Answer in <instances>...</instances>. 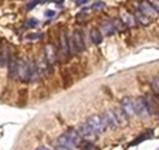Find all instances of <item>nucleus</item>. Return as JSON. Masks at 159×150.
<instances>
[{"instance_id": "nucleus-1", "label": "nucleus", "mask_w": 159, "mask_h": 150, "mask_svg": "<svg viewBox=\"0 0 159 150\" xmlns=\"http://www.w3.org/2000/svg\"><path fill=\"white\" fill-rule=\"evenodd\" d=\"M69 37V45H70V51L73 54H80L81 52L85 51V43H84V39H82V32L80 29H76L73 31L72 35H68Z\"/></svg>"}, {"instance_id": "nucleus-2", "label": "nucleus", "mask_w": 159, "mask_h": 150, "mask_svg": "<svg viewBox=\"0 0 159 150\" xmlns=\"http://www.w3.org/2000/svg\"><path fill=\"white\" fill-rule=\"evenodd\" d=\"M31 68L32 64L29 63L28 59H19V71H17V78H20L23 82H27L31 80Z\"/></svg>"}, {"instance_id": "nucleus-3", "label": "nucleus", "mask_w": 159, "mask_h": 150, "mask_svg": "<svg viewBox=\"0 0 159 150\" xmlns=\"http://www.w3.org/2000/svg\"><path fill=\"white\" fill-rule=\"evenodd\" d=\"M78 132H80V136L82 137V139H85L88 142H93L97 139L98 134L93 130V128L89 125L88 122H81L78 125Z\"/></svg>"}, {"instance_id": "nucleus-4", "label": "nucleus", "mask_w": 159, "mask_h": 150, "mask_svg": "<svg viewBox=\"0 0 159 150\" xmlns=\"http://www.w3.org/2000/svg\"><path fill=\"white\" fill-rule=\"evenodd\" d=\"M134 108H135V113L142 118H147L151 114L150 110H148L146 97H143V96H139L134 100Z\"/></svg>"}, {"instance_id": "nucleus-5", "label": "nucleus", "mask_w": 159, "mask_h": 150, "mask_svg": "<svg viewBox=\"0 0 159 150\" xmlns=\"http://www.w3.org/2000/svg\"><path fill=\"white\" fill-rule=\"evenodd\" d=\"M86 122L90 125V126L93 128V130L96 132L97 134H102V133H105L106 132V124L103 122V120L101 116H97V114H93V116H90L88 120H86Z\"/></svg>"}, {"instance_id": "nucleus-6", "label": "nucleus", "mask_w": 159, "mask_h": 150, "mask_svg": "<svg viewBox=\"0 0 159 150\" xmlns=\"http://www.w3.org/2000/svg\"><path fill=\"white\" fill-rule=\"evenodd\" d=\"M101 117H102L103 122L106 124V126H107L109 129H117V128H119L118 121H117V117H116V114H114V110L106 109V110L102 113Z\"/></svg>"}, {"instance_id": "nucleus-7", "label": "nucleus", "mask_w": 159, "mask_h": 150, "mask_svg": "<svg viewBox=\"0 0 159 150\" xmlns=\"http://www.w3.org/2000/svg\"><path fill=\"white\" fill-rule=\"evenodd\" d=\"M121 108L123 109V112H125L129 117H133L135 116V108H134V100H131L130 97L125 96L122 100H121Z\"/></svg>"}, {"instance_id": "nucleus-8", "label": "nucleus", "mask_w": 159, "mask_h": 150, "mask_svg": "<svg viewBox=\"0 0 159 150\" xmlns=\"http://www.w3.org/2000/svg\"><path fill=\"white\" fill-rule=\"evenodd\" d=\"M44 56H45L47 61L51 64V65H54L57 61V51L54 48L53 44H47L44 47Z\"/></svg>"}, {"instance_id": "nucleus-9", "label": "nucleus", "mask_w": 159, "mask_h": 150, "mask_svg": "<svg viewBox=\"0 0 159 150\" xmlns=\"http://www.w3.org/2000/svg\"><path fill=\"white\" fill-rule=\"evenodd\" d=\"M56 143H58L60 146H62V148H65L66 150H74L77 146H76V143H74L70 138H69V136L66 133H62L61 136H58L56 138V141H54Z\"/></svg>"}, {"instance_id": "nucleus-10", "label": "nucleus", "mask_w": 159, "mask_h": 150, "mask_svg": "<svg viewBox=\"0 0 159 150\" xmlns=\"http://www.w3.org/2000/svg\"><path fill=\"white\" fill-rule=\"evenodd\" d=\"M7 68H8V76L11 78H16L17 71H19V59H16L15 56H11L8 60Z\"/></svg>"}, {"instance_id": "nucleus-11", "label": "nucleus", "mask_w": 159, "mask_h": 150, "mask_svg": "<svg viewBox=\"0 0 159 150\" xmlns=\"http://www.w3.org/2000/svg\"><path fill=\"white\" fill-rule=\"evenodd\" d=\"M139 9H141V11L150 19H157L159 16V13L155 11V8H154L148 2H142L141 4H139Z\"/></svg>"}, {"instance_id": "nucleus-12", "label": "nucleus", "mask_w": 159, "mask_h": 150, "mask_svg": "<svg viewBox=\"0 0 159 150\" xmlns=\"http://www.w3.org/2000/svg\"><path fill=\"white\" fill-rule=\"evenodd\" d=\"M60 45H61V52L65 57H69L70 56V45H69V37L65 32L61 33V36H60Z\"/></svg>"}, {"instance_id": "nucleus-13", "label": "nucleus", "mask_w": 159, "mask_h": 150, "mask_svg": "<svg viewBox=\"0 0 159 150\" xmlns=\"http://www.w3.org/2000/svg\"><path fill=\"white\" fill-rule=\"evenodd\" d=\"M99 31L102 32L103 36H110L116 32V28H114V24L111 20H105L101 26H99Z\"/></svg>"}, {"instance_id": "nucleus-14", "label": "nucleus", "mask_w": 159, "mask_h": 150, "mask_svg": "<svg viewBox=\"0 0 159 150\" xmlns=\"http://www.w3.org/2000/svg\"><path fill=\"white\" fill-rule=\"evenodd\" d=\"M114 114H116V117H117V121H118L119 126H126V125L129 124V116L123 112V109L121 106L114 110Z\"/></svg>"}, {"instance_id": "nucleus-15", "label": "nucleus", "mask_w": 159, "mask_h": 150, "mask_svg": "<svg viewBox=\"0 0 159 150\" xmlns=\"http://www.w3.org/2000/svg\"><path fill=\"white\" fill-rule=\"evenodd\" d=\"M121 19H122V21L126 24L127 28H134V27H137V24H138L137 19H135V16H134L133 13L123 12V13L121 15Z\"/></svg>"}, {"instance_id": "nucleus-16", "label": "nucleus", "mask_w": 159, "mask_h": 150, "mask_svg": "<svg viewBox=\"0 0 159 150\" xmlns=\"http://www.w3.org/2000/svg\"><path fill=\"white\" fill-rule=\"evenodd\" d=\"M89 37H90V41L94 44V45H99V44L102 43L103 35L101 31H99V28H93L90 31V33H89Z\"/></svg>"}, {"instance_id": "nucleus-17", "label": "nucleus", "mask_w": 159, "mask_h": 150, "mask_svg": "<svg viewBox=\"0 0 159 150\" xmlns=\"http://www.w3.org/2000/svg\"><path fill=\"white\" fill-rule=\"evenodd\" d=\"M34 63H36V65H37L39 71H40V73H41V74L47 73V72L49 71V67H51V64L47 61V59H45V56H44V54H43V56L40 57V59H37Z\"/></svg>"}, {"instance_id": "nucleus-18", "label": "nucleus", "mask_w": 159, "mask_h": 150, "mask_svg": "<svg viewBox=\"0 0 159 150\" xmlns=\"http://www.w3.org/2000/svg\"><path fill=\"white\" fill-rule=\"evenodd\" d=\"M134 16H135V19H137V21L139 23V24H142V26H148L150 24V17L148 16H146L145 13H143L141 9H139V7L138 8H135V12H134Z\"/></svg>"}, {"instance_id": "nucleus-19", "label": "nucleus", "mask_w": 159, "mask_h": 150, "mask_svg": "<svg viewBox=\"0 0 159 150\" xmlns=\"http://www.w3.org/2000/svg\"><path fill=\"white\" fill-rule=\"evenodd\" d=\"M68 136H69V138L72 139V141L76 143V146H78L80 145V142H81V139H82V137L80 136V132H78V129H74V128H72V129H69V130H66L65 132Z\"/></svg>"}, {"instance_id": "nucleus-20", "label": "nucleus", "mask_w": 159, "mask_h": 150, "mask_svg": "<svg viewBox=\"0 0 159 150\" xmlns=\"http://www.w3.org/2000/svg\"><path fill=\"white\" fill-rule=\"evenodd\" d=\"M9 57H11V54L8 53V49L6 47L0 48V68L6 67V64H8Z\"/></svg>"}, {"instance_id": "nucleus-21", "label": "nucleus", "mask_w": 159, "mask_h": 150, "mask_svg": "<svg viewBox=\"0 0 159 150\" xmlns=\"http://www.w3.org/2000/svg\"><path fill=\"white\" fill-rule=\"evenodd\" d=\"M113 24H114V28H116V32H126V24L122 21V19L121 17H117V19H114L113 20Z\"/></svg>"}, {"instance_id": "nucleus-22", "label": "nucleus", "mask_w": 159, "mask_h": 150, "mask_svg": "<svg viewBox=\"0 0 159 150\" xmlns=\"http://www.w3.org/2000/svg\"><path fill=\"white\" fill-rule=\"evenodd\" d=\"M40 74H41V73H40L39 68H37V65H36V63H33V64H32V68H31V80H29V81L33 82V81H36V80H39Z\"/></svg>"}, {"instance_id": "nucleus-23", "label": "nucleus", "mask_w": 159, "mask_h": 150, "mask_svg": "<svg viewBox=\"0 0 159 150\" xmlns=\"http://www.w3.org/2000/svg\"><path fill=\"white\" fill-rule=\"evenodd\" d=\"M39 20L37 19H34V17H31V19H28V20H25V26L28 27V28H33V27H37L39 26Z\"/></svg>"}, {"instance_id": "nucleus-24", "label": "nucleus", "mask_w": 159, "mask_h": 150, "mask_svg": "<svg viewBox=\"0 0 159 150\" xmlns=\"http://www.w3.org/2000/svg\"><path fill=\"white\" fill-rule=\"evenodd\" d=\"M151 89L155 93H159V77H154L151 80Z\"/></svg>"}, {"instance_id": "nucleus-25", "label": "nucleus", "mask_w": 159, "mask_h": 150, "mask_svg": "<svg viewBox=\"0 0 159 150\" xmlns=\"http://www.w3.org/2000/svg\"><path fill=\"white\" fill-rule=\"evenodd\" d=\"M92 9H102V8H105V3L103 2H101V0H98V2H94L93 4H92V7H90Z\"/></svg>"}, {"instance_id": "nucleus-26", "label": "nucleus", "mask_w": 159, "mask_h": 150, "mask_svg": "<svg viewBox=\"0 0 159 150\" xmlns=\"http://www.w3.org/2000/svg\"><path fill=\"white\" fill-rule=\"evenodd\" d=\"M39 4V0H31V2H28L27 4H25V9L27 11H31V9H33L34 7H36Z\"/></svg>"}, {"instance_id": "nucleus-27", "label": "nucleus", "mask_w": 159, "mask_h": 150, "mask_svg": "<svg viewBox=\"0 0 159 150\" xmlns=\"http://www.w3.org/2000/svg\"><path fill=\"white\" fill-rule=\"evenodd\" d=\"M148 3H150L151 6L155 8V11L159 13V0H148Z\"/></svg>"}, {"instance_id": "nucleus-28", "label": "nucleus", "mask_w": 159, "mask_h": 150, "mask_svg": "<svg viewBox=\"0 0 159 150\" xmlns=\"http://www.w3.org/2000/svg\"><path fill=\"white\" fill-rule=\"evenodd\" d=\"M44 15H45V16H47V17H53V16H54V15H56V12H54V11H53V9H47V11H45V12H44Z\"/></svg>"}, {"instance_id": "nucleus-29", "label": "nucleus", "mask_w": 159, "mask_h": 150, "mask_svg": "<svg viewBox=\"0 0 159 150\" xmlns=\"http://www.w3.org/2000/svg\"><path fill=\"white\" fill-rule=\"evenodd\" d=\"M37 150H54V148H51V146H47V145H41L39 146Z\"/></svg>"}, {"instance_id": "nucleus-30", "label": "nucleus", "mask_w": 159, "mask_h": 150, "mask_svg": "<svg viewBox=\"0 0 159 150\" xmlns=\"http://www.w3.org/2000/svg\"><path fill=\"white\" fill-rule=\"evenodd\" d=\"M89 0H76V6H84V4H86Z\"/></svg>"}, {"instance_id": "nucleus-31", "label": "nucleus", "mask_w": 159, "mask_h": 150, "mask_svg": "<svg viewBox=\"0 0 159 150\" xmlns=\"http://www.w3.org/2000/svg\"><path fill=\"white\" fill-rule=\"evenodd\" d=\"M41 37V33H37V35H31L29 36V39H40Z\"/></svg>"}]
</instances>
